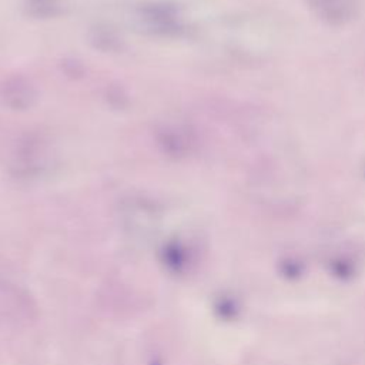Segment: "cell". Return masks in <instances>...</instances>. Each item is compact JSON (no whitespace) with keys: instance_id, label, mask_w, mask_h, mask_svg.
Returning a JSON list of instances; mask_svg holds the SVG:
<instances>
[{"instance_id":"6da1fadb","label":"cell","mask_w":365,"mask_h":365,"mask_svg":"<svg viewBox=\"0 0 365 365\" xmlns=\"http://www.w3.org/2000/svg\"><path fill=\"white\" fill-rule=\"evenodd\" d=\"M358 0H312V7L321 19L329 23H344L351 19Z\"/></svg>"},{"instance_id":"7a4b0ae2","label":"cell","mask_w":365,"mask_h":365,"mask_svg":"<svg viewBox=\"0 0 365 365\" xmlns=\"http://www.w3.org/2000/svg\"><path fill=\"white\" fill-rule=\"evenodd\" d=\"M161 259L167 271L173 274H181L185 267V252L182 245L177 241L167 242L163 248Z\"/></svg>"},{"instance_id":"3957f363","label":"cell","mask_w":365,"mask_h":365,"mask_svg":"<svg viewBox=\"0 0 365 365\" xmlns=\"http://www.w3.org/2000/svg\"><path fill=\"white\" fill-rule=\"evenodd\" d=\"M153 365H160V364H158V362H155V364H153Z\"/></svg>"}]
</instances>
